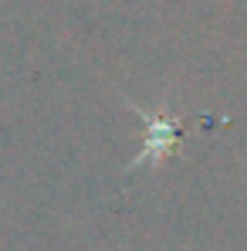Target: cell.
Masks as SVG:
<instances>
[{
    "label": "cell",
    "mask_w": 247,
    "mask_h": 251,
    "mask_svg": "<svg viewBox=\"0 0 247 251\" xmlns=\"http://www.w3.org/2000/svg\"><path fill=\"white\" fill-rule=\"evenodd\" d=\"M139 116H142V123H146V146H142V153L135 156V167L146 163V160L159 163L166 153L176 146V123L166 119V116H153V112H139Z\"/></svg>",
    "instance_id": "cell-1"
}]
</instances>
